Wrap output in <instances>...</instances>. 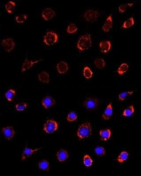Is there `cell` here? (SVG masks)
Instances as JSON below:
<instances>
[{"label": "cell", "instance_id": "obj_24", "mask_svg": "<svg viewBox=\"0 0 141 176\" xmlns=\"http://www.w3.org/2000/svg\"><path fill=\"white\" fill-rule=\"evenodd\" d=\"M129 157V153L125 151H123L120 154L118 158L117 159V162L120 163H123L126 161Z\"/></svg>", "mask_w": 141, "mask_h": 176}, {"label": "cell", "instance_id": "obj_2", "mask_svg": "<svg viewBox=\"0 0 141 176\" xmlns=\"http://www.w3.org/2000/svg\"><path fill=\"white\" fill-rule=\"evenodd\" d=\"M92 46V40L90 34L81 36L77 43V47L80 51L87 50Z\"/></svg>", "mask_w": 141, "mask_h": 176}, {"label": "cell", "instance_id": "obj_36", "mask_svg": "<svg viewBox=\"0 0 141 176\" xmlns=\"http://www.w3.org/2000/svg\"><path fill=\"white\" fill-rule=\"evenodd\" d=\"M134 5L133 3H129V4H123L121 5L119 7V11L120 13H124L128 9V7H132Z\"/></svg>", "mask_w": 141, "mask_h": 176}, {"label": "cell", "instance_id": "obj_20", "mask_svg": "<svg viewBox=\"0 0 141 176\" xmlns=\"http://www.w3.org/2000/svg\"><path fill=\"white\" fill-rule=\"evenodd\" d=\"M39 167L43 171H49L50 169V164L46 160L43 159L39 163Z\"/></svg>", "mask_w": 141, "mask_h": 176}, {"label": "cell", "instance_id": "obj_9", "mask_svg": "<svg viewBox=\"0 0 141 176\" xmlns=\"http://www.w3.org/2000/svg\"><path fill=\"white\" fill-rule=\"evenodd\" d=\"M55 15H56L55 12L52 9L46 8L42 12L41 16L45 20L49 21L50 20H51L53 18H54Z\"/></svg>", "mask_w": 141, "mask_h": 176}, {"label": "cell", "instance_id": "obj_28", "mask_svg": "<svg viewBox=\"0 0 141 176\" xmlns=\"http://www.w3.org/2000/svg\"><path fill=\"white\" fill-rule=\"evenodd\" d=\"M83 74L84 77L86 79H91V78L93 77V73L91 71L90 68H89L88 66H85L83 68Z\"/></svg>", "mask_w": 141, "mask_h": 176}, {"label": "cell", "instance_id": "obj_34", "mask_svg": "<svg viewBox=\"0 0 141 176\" xmlns=\"http://www.w3.org/2000/svg\"><path fill=\"white\" fill-rule=\"evenodd\" d=\"M77 115L76 113L73 111L69 112L67 117V120L69 122H75L77 120Z\"/></svg>", "mask_w": 141, "mask_h": 176}, {"label": "cell", "instance_id": "obj_12", "mask_svg": "<svg viewBox=\"0 0 141 176\" xmlns=\"http://www.w3.org/2000/svg\"><path fill=\"white\" fill-rule=\"evenodd\" d=\"M41 149H42V148L41 147V148H38L36 149H29L28 147H25L24 151L23 152V154H22V162L24 161L26 159L30 157L34 153L40 150Z\"/></svg>", "mask_w": 141, "mask_h": 176}, {"label": "cell", "instance_id": "obj_11", "mask_svg": "<svg viewBox=\"0 0 141 176\" xmlns=\"http://www.w3.org/2000/svg\"><path fill=\"white\" fill-rule=\"evenodd\" d=\"M42 60H43V59H40L38 60H36V61H32V60H30L26 59L24 62L23 63V65H22V73L26 72L27 70H29V69L31 68L35 64L39 63V61H42Z\"/></svg>", "mask_w": 141, "mask_h": 176}, {"label": "cell", "instance_id": "obj_33", "mask_svg": "<svg viewBox=\"0 0 141 176\" xmlns=\"http://www.w3.org/2000/svg\"><path fill=\"white\" fill-rule=\"evenodd\" d=\"M77 30H78V28L76 24L73 23H71L67 27V32L69 34H75L77 32Z\"/></svg>", "mask_w": 141, "mask_h": 176}, {"label": "cell", "instance_id": "obj_6", "mask_svg": "<svg viewBox=\"0 0 141 176\" xmlns=\"http://www.w3.org/2000/svg\"><path fill=\"white\" fill-rule=\"evenodd\" d=\"M43 131L49 134L53 133L58 129V123L53 119H49L43 125Z\"/></svg>", "mask_w": 141, "mask_h": 176}, {"label": "cell", "instance_id": "obj_19", "mask_svg": "<svg viewBox=\"0 0 141 176\" xmlns=\"http://www.w3.org/2000/svg\"><path fill=\"white\" fill-rule=\"evenodd\" d=\"M38 78L40 82L44 83H49L50 82V76L47 72H42L38 76Z\"/></svg>", "mask_w": 141, "mask_h": 176}, {"label": "cell", "instance_id": "obj_25", "mask_svg": "<svg viewBox=\"0 0 141 176\" xmlns=\"http://www.w3.org/2000/svg\"><path fill=\"white\" fill-rule=\"evenodd\" d=\"M128 69H129V65L126 63H123L120 66L119 68L117 70V72L120 76H122L128 70Z\"/></svg>", "mask_w": 141, "mask_h": 176}, {"label": "cell", "instance_id": "obj_23", "mask_svg": "<svg viewBox=\"0 0 141 176\" xmlns=\"http://www.w3.org/2000/svg\"><path fill=\"white\" fill-rule=\"evenodd\" d=\"M94 65L97 68L102 69L105 68V66H106V62L102 58H97L94 60Z\"/></svg>", "mask_w": 141, "mask_h": 176}, {"label": "cell", "instance_id": "obj_30", "mask_svg": "<svg viewBox=\"0 0 141 176\" xmlns=\"http://www.w3.org/2000/svg\"><path fill=\"white\" fill-rule=\"evenodd\" d=\"M134 113V108L133 105H130L128 108L125 109L122 115L124 117H130Z\"/></svg>", "mask_w": 141, "mask_h": 176}, {"label": "cell", "instance_id": "obj_3", "mask_svg": "<svg viewBox=\"0 0 141 176\" xmlns=\"http://www.w3.org/2000/svg\"><path fill=\"white\" fill-rule=\"evenodd\" d=\"M43 42L47 46H53L58 42V34L53 31L47 32L43 37Z\"/></svg>", "mask_w": 141, "mask_h": 176}, {"label": "cell", "instance_id": "obj_4", "mask_svg": "<svg viewBox=\"0 0 141 176\" xmlns=\"http://www.w3.org/2000/svg\"><path fill=\"white\" fill-rule=\"evenodd\" d=\"M99 104V101L95 98L88 97L84 101L83 105L87 110L93 112L96 110Z\"/></svg>", "mask_w": 141, "mask_h": 176}, {"label": "cell", "instance_id": "obj_21", "mask_svg": "<svg viewBox=\"0 0 141 176\" xmlns=\"http://www.w3.org/2000/svg\"><path fill=\"white\" fill-rule=\"evenodd\" d=\"M16 4L14 1H9L5 5V9L7 13L9 14H13L15 10Z\"/></svg>", "mask_w": 141, "mask_h": 176}, {"label": "cell", "instance_id": "obj_35", "mask_svg": "<svg viewBox=\"0 0 141 176\" xmlns=\"http://www.w3.org/2000/svg\"><path fill=\"white\" fill-rule=\"evenodd\" d=\"M28 18V15L26 14L18 15L15 17V20L16 22L18 23H23L24 22L27 20Z\"/></svg>", "mask_w": 141, "mask_h": 176}, {"label": "cell", "instance_id": "obj_13", "mask_svg": "<svg viewBox=\"0 0 141 176\" xmlns=\"http://www.w3.org/2000/svg\"><path fill=\"white\" fill-rule=\"evenodd\" d=\"M99 47L102 53L109 52L111 48V43L109 41H103L99 43Z\"/></svg>", "mask_w": 141, "mask_h": 176}, {"label": "cell", "instance_id": "obj_1", "mask_svg": "<svg viewBox=\"0 0 141 176\" xmlns=\"http://www.w3.org/2000/svg\"><path fill=\"white\" fill-rule=\"evenodd\" d=\"M92 134V127L89 122L83 123L78 128L77 131V136L79 140H83L91 136Z\"/></svg>", "mask_w": 141, "mask_h": 176}, {"label": "cell", "instance_id": "obj_29", "mask_svg": "<svg viewBox=\"0 0 141 176\" xmlns=\"http://www.w3.org/2000/svg\"><path fill=\"white\" fill-rule=\"evenodd\" d=\"M95 154L99 157H103L106 154V150L102 146H97L94 150Z\"/></svg>", "mask_w": 141, "mask_h": 176}, {"label": "cell", "instance_id": "obj_10", "mask_svg": "<svg viewBox=\"0 0 141 176\" xmlns=\"http://www.w3.org/2000/svg\"><path fill=\"white\" fill-rule=\"evenodd\" d=\"M41 103L44 108L47 109L53 107L55 104V100L53 97L47 96L43 98Z\"/></svg>", "mask_w": 141, "mask_h": 176}, {"label": "cell", "instance_id": "obj_22", "mask_svg": "<svg viewBox=\"0 0 141 176\" xmlns=\"http://www.w3.org/2000/svg\"><path fill=\"white\" fill-rule=\"evenodd\" d=\"M16 95V91L14 90L10 89L5 93V97L9 102H12L14 100Z\"/></svg>", "mask_w": 141, "mask_h": 176}, {"label": "cell", "instance_id": "obj_26", "mask_svg": "<svg viewBox=\"0 0 141 176\" xmlns=\"http://www.w3.org/2000/svg\"><path fill=\"white\" fill-rule=\"evenodd\" d=\"M133 93H134V91H126V92H121L119 95V99L121 101L125 100L127 98L129 97Z\"/></svg>", "mask_w": 141, "mask_h": 176}, {"label": "cell", "instance_id": "obj_14", "mask_svg": "<svg viewBox=\"0 0 141 176\" xmlns=\"http://www.w3.org/2000/svg\"><path fill=\"white\" fill-rule=\"evenodd\" d=\"M113 115V109H112V103L110 102L107 108H106L105 112L102 115V118L105 120H107L111 118Z\"/></svg>", "mask_w": 141, "mask_h": 176}, {"label": "cell", "instance_id": "obj_27", "mask_svg": "<svg viewBox=\"0 0 141 176\" xmlns=\"http://www.w3.org/2000/svg\"><path fill=\"white\" fill-rule=\"evenodd\" d=\"M134 24V20L133 17H131L129 19L127 20L125 22L123 23L122 25V28H130L132 26H133Z\"/></svg>", "mask_w": 141, "mask_h": 176}, {"label": "cell", "instance_id": "obj_31", "mask_svg": "<svg viewBox=\"0 0 141 176\" xmlns=\"http://www.w3.org/2000/svg\"><path fill=\"white\" fill-rule=\"evenodd\" d=\"M83 162L84 165H85L87 167H89L93 164V160H92V159L91 158L89 155H85L83 156Z\"/></svg>", "mask_w": 141, "mask_h": 176}, {"label": "cell", "instance_id": "obj_7", "mask_svg": "<svg viewBox=\"0 0 141 176\" xmlns=\"http://www.w3.org/2000/svg\"><path fill=\"white\" fill-rule=\"evenodd\" d=\"M1 45L7 52H10L14 49L15 43L13 38H7L1 41Z\"/></svg>", "mask_w": 141, "mask_h": 176}, {"label": "cell", "instance_id": "obj_17", "mask_svg": "<svg viewBox=\"0 0 141 176\" xmlns=\"http://www.w3.org/2000/svg\"><path fill=\"white\" fill-rule=\"evenodd\" d=\"M69 69V65L65 61H60L57 65V69L59 74H65L68 71Z\"/></svg>", "mask_w": 141, "mask_h": 176}, {"label": "cell", "instance_id": "obj_18", "mask_svg": "<svg viewBox=\"0 0 141 176\" xmlns=\"http://www.w3.org/2000/svg\"><path fill=\"white\" fill-rule=\"evenodd\" d=\"M69 156V153L65 149H61L57 153V158L59 162H63L67 160Z\"/></svg>", "mask_w": 141, "mask_h": 176}, {"label": "cell", "instance_id": "obj_16", "mask_svg": "<svg viewBox=\"0 0 141 176\" xmlns=\"http://www.w3.org/2000/svg\"><path fill=\"white\" fill-rule=\"evenodd\" d=\"M101 140L103 141H107L111 136V131L110 129H102L99 131Z\"/></svg>", "mask_w": 141, "mask_h": 176}, {"label": "cell", "instance_id": "obj_5", "mask_svg": "<svg viewBox=\"0 0 141 176\" xmlns=\"http://www.w3.org/2000/svg\"><path fill=\"white\" fill-rule=\"evenodd\" d=\"M99 13L97 10L93 9L87 10L83 14V18L88 23H94L98 20L99 16Z\"/></svg>", "mask_w": 141, "mask_h": 176}, {"label": "cell", "instance_id": "obj_8", "mask_svg": "<svg viewBox=\"0 0 141 176\" xmlns=\"http://www.w3.org/2000/svg\"><path fill=\"white\" fill-rule=\"evenodd\" d=\"M1 132L2 133L4 137L7 140H11L14 137L15 134L14 129L12 126H8L2 128L1 130Z\"/></svg>", "mask_w": 141, "mask_h": 176}, {"label": "cell", "instance_id": "obj_15", "mask_svg": "<svg viewBox=\"0 0 141 176\" xmlns=\"http://www.w3.org/2000/svg\"><path fill=\"white\" fill-rule=\"evenodd\" d=\"M113 27V21H112V15H109L107 18L103 26L102 27V30L105 32H109L112 29Z\"/></svg>", "mask_w": 141, "mask_h": 176}, {"label": "cell", "instance_id": "obj_32", "mask_svg": "<svg viewBox=\"0 0 141 176\" xmlns=\"http://www.w3.org/2000/svg\"><path fill=\"white\" fill-rule=\"evenodd\" d=\"M27 106H28L27 103L24 102H20L18 104L16 105L15 108L18 112H23L27 109Z\"/></svg>", "mask_w": 141, "mask_h": 176}]
</instances>
